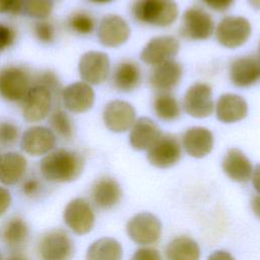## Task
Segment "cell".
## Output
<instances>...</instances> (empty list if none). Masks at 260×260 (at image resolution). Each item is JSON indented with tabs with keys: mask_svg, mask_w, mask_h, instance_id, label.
Wrapping results in <instances>:
<instances>
[{
	"mask_svg": "<svg viewBox=\"0 0 260 260\" xmlns=\"http://www.w3.org/2000/svg\"><path fill=\"white\" fill-rule=\"evenodd\" d=\"M42 185L37 178H27L21 184V191L27 197H35L41 191Z\"/></svg>",
	"mask_w": 260,
	"mask_h": 260,
	"instance_id": "f35d334b",
	"label": "cell"
},
{
	"mask_svg": "<svg viewBox=\"0 0 260 260\" xmlns=\"http://www.w3.org/2000/svg\"><path fill=\"white\" fill-rule=\"evenodd\" d=\"M167 260H199L200 248L191 238L186 236L172 240L166 248Z\"/></svg>",
	"mask_w": 260,
	"mask_h": 260,
	"instance_id": "4316f807",
	"label": "cell"
},
{
	"mask_svg": "<svg viewBox=\"0 0 260 260\" xmlns=\"http://www.w3.org/2000/svg\"><path fill=\"white\" fill-rule=\"evenodd\" d=\"M2 237L6 246L12 250H17L27 241L28 226L23 219L12 217L5 223Z\"/></svg>",
	"mask_w": 260,
	"mask_h": 260,
	"instance_id": "f1b7e54d",
	"label": "cell"
},
{
	"mask_svg": "<svg viewBox=\"0 0 260 260\" xmlns=\"http://www.w3.org/2000/svg\"><path fill=\"white\" fill-rule=\"evenodd\" d=\"M90 197L95 206L101 209H111L122 198L120 184L111 177L99 178L91 186Z\"/></svg>",
	"mask_w": 260,
	"mask_h": 260,
	"instance_id": "d6986e66",
	"label": "cell"
},
{
	"mask_svg": "<svg viewBox=\"0 0 260 260\" xmlns=\"http://www.w3.org/2000/svg\"><path fill=\"white\" fill-rule=\"evenodd\" d=\"M34 35L43 44H52L55 40V26L48 19H40L34 24Z\"/></svg>",
	"mask_w": 260,
	"mask_h": 260,
	"instance_id": "d590c367",
	"label": "cell"
},
{
	"mask_svg": "<svg viewBox=\"0 0 260 260\" xmlns=\"http://www.w3.org/2000/svg\"><path fill=\"white\" fill-rule=\"evenodd\" d=\"M131 13L139 23L165 27L174 23L179 9L175 0H135Z\"/></svg>",
	"mask_w": 260,
	"mask_h": 260,
	"instance_id": "7a4b0ae2",
	"label": "cell"
},
{
	"mask_svg": "<svg viewBox=\"0 0 260 260\" xmlns=\"http://www.w3.org/2000/svg\"><path fill=\"white\" fill-rule=\"evenodd\" d=\"M153 111L158 119L165 122L177 120L181 115V108L177 99L170 92H159L153 101Z\"/></svg>",
	"mask_w": 260,
	"mask_h": 260,
	"instance_id": "f546056e",
	"label": "cell"
},
{
	"mask_svg": "<svg viewBox=\"0 0 260 260\" xmlns=\"http://www.w3.org/2000/svg\"><path fill=\"white\" fill-rule=\"evenodd\" d=\"M73 253V242L63 230L46 232L39 240L38 254L41 260H70Z\"/></svg>",
	"mask_w": 260,
	"mask_h": 260,
	"instance_id": "277c9868",
	"label": "cell"
},
{
	"mask_svg": "<svg viewBox=\"0 0 260 260\" xmlns=\"http://www.w3.org/2000/svg\"><path fill=\"white\" fill-rule=\"evenodd\" d=\"M251 206L254 214L260 219V195H256L252 198Z\"/></svg>",
	"mask_w": 260,
	"mask_h": 260,
	"instance_id": "f6af8a7d",
	"label": "cell"
},
{
	"mask_svg": "<svg viewBox=\"0 0 260 260\" xmlns=\"http://www.w3.org/2000/svg\"><path fill=\"white\" fill-rule=\"evenodd\" d=\"M67 26L77 35H89L95 27V19L87 11L78 10L72 12L67 18Z\"/></svg>",
	"mask_w": 260,
	"mask_h": 260,
	"instance_id": "4dcf8cb0",
	"label": "cell"
},
{
	"mask_svg": "<svg viewBox=\"0 0 260 260\" xmlns=\"http://www.w3.org/2000/svg\"><path fill=\"white\" fill-rule=\"evenodd\" d=\"M121 244L113 238H101L94 241L86 251V260H122Z\"/></svg>",
	"mask_w": 260,
	"mask_h": 260,
	"instance_id": "83f0119b",
	"label": "cell"
},
{
	"mask_svg": "<svg viewBox=\"0 0 260 260\" xmlns=\"http://www.w3.org/2000/svg\"><path fill=\"white\" fill-rule=\"evenodd\" d=\"M180 48L179 41L172 36H160L151 39L140 53V59L148 65L156 66L172 60Z\"/></svg>",
	"mask_w": 260,
	"mask_h": 260,
	"instance_id": "4fadbf2b",
	"label": "cell"
},
{
	"mask_svg": "<svg viewBox=\"0 0 260 260\" xmlns=\"http://www.w3.org/2000/svg\"><path fill=\"white\" fill-rule=\"evenodd\" d=\"M15 41V31L9 25L0 22V55L9 49Z\"/></svg>",
	"mask_w": 260,
	"mask_h": 260,
	"instance_id": "8d00e7d4",
	"label": "cell"
},
{
	"mask_svg": "<svg viewBox=\"0 0 260 260\" xmlns=\"http://www.w3.org/2000/svg\"><path fill=\"white\" fill-rule=\"evenodd\" d=\"M213 29V19L205 10L199 7H190L184 12L180 34L185 39L206 40L211 37Z\"/></svg>",
	"mask_w": 260,
	"mask_h": 260,
	"instance_id": "ba28073f",
	"label": "cell"
},
{
	"mask_svg": "<svg viewBox=\"0 0 260 260\" xmlns=\"http://www.w3.org/2000/svg\"><path fill=\"white\" fill-rule=\"evenodd\" d=\"M202 2L212 10L222 12L228 10L234 4L235 0H202Z\"/></svg>",
	"mask_w": 260,
	"mask_h": 260,
	"instance_id": "60d3db41",
	"label": "cell"
},
{
	"mask_svg": "<svg viewBox=\"0 0 260 260\" xmlns=\"http://www.w3.org/2000/svg\"><path fill=\"white\" fill-rule=\"evenodd\" d=\"M130 129L129 141L131 146L136 150H147L161 135V131L156 123L147 117H141L135 120Z\"/></svg>",
	"mask_w": 260,
	"mask_h": 260,
	"instance_id": "7402d4cb",
	"label": "cell"
},
{
	"mask_svg": "<svg viewBox=\"0 0 260 260\" xmlns=\"http://www.w3.org/2000/svg\"><path fill=\"white\" fill-rule=\"evenodd\" d=\"M23 0H0V14H18L22 11Z\"/></svg>",
	"mask_w": 260,
	"mask_h": 260,
	"instance_id": "ab89813d",
	"label": "cell"
},
{
	"mask_svg": "<svg viewBox=\"0 0 260 260\" xmlns=\"http://www.w3.org/2000/svg\"><path fill=\"white\" fill-rule=\"evenodd\" d=\"M181 155L182 148L179 139L171 133H161L146 152L150 165L159 169L173 167L180 160Z\"/></svg>",
	"mask_w": 260,
	"mask_h": 260,
	"instance_id": "8992f818",
	"label": "cell"
},
{
	"mask_svg": "<svg viewBox=\"0 0 260 260\" xmlns=\"http://www.w3.org/2000/svg\"><path fill=\"white\" fill-rule=\"evenodd\" d=\"M25 157L14 151L0 155V182L4 185H14L24 176L26 171Z\"/></svg>",
	"mask_w": 260,
	"mask_h": 260,
	"instance_id": "484cf974",
	"label": "cell"
},
{
	"mask_svg": "<svg viewBox=\"0 0 260 260\" xmlns=\"http://www.w3.org/2000/svg\"><path fill=\"white\" fill-rule=\"evenodd\" d=\"M53 103L51 92L40 85L29 88L22 101V116L26 122L37 123L44 120L50 113Z\"/></svg>",
	"mask_w": 260,
	"mask_h": 260,
	"instance_id": "7c38bea8",
	"label": "cell"
},
{
	"mask_svg": "<svg viewBox=\"0 0 260 260\" xmlns=\"http://www.w3.org/2000/svg\"><path fill=\"white\" fill-rule=\"evenodd\" d=\"M63 219L66 225L76 235L89 233L95 220L91 205L84 198H74L65 207Z\"/></svg>",
	"mask_w": 260,
	"mask_h": 260,
	"instance_id": "9c48e42d",
	"label": "cell"
},
{
	"mask_svg": "<svg viewBox=\"0 0 260 260\" xmlns=\"http://www.w3.org/2000/svg\"><path fill=\"white\" fill-rule=\"evenodd\" d=\"M221 168L231 180L239 183L247 182L253 173L250 159L238 148H231L226 151L221 162Z\"/></svg>",
	"mask_w": 260,
	"mask_h": 260,
	"instance_id": "44dd1931",
	"label": "cell"
},
{
	"mask_svg": "<svg viewBox=\"0 0 260 260\" xmlns=\"http://www.w3.org/2000/svg\"><path fill=\"white\" fill-rule=\"evenodd\" d=\"M19 137V129L15 123L7 119H0V145L10 147Z\"/></svg>",
	"mask_w": 260,
	"mask_h": 260,
	"instance_id": "836d02e7",
	"label": "cell"
},
{
	"mask_svg": "<svg viewBox=\"0 0 260 260\" xmlns=\"http://www.w3.org/2000/svg\"><path fill=\"white\" fill-rule=\"evenodd\" d=\"M78 72L82 80L88 84H101L107 80L110 73L109 56L101 51L84 53L78 63Z\"/></svg>",
	"mask_w": 260,
	"mask_h": 260,
	"instance_id": "30bf717a",
	"label": "cell"
},
{
	"mask_svg": "<svg viewBox=\"0 0 260 260\" xmlns=\"http://www.w3.org/2000/svg\"><path fill=\"white\" fill-rule=\"evenodd\" d=\"M11 203V195L10 192L0 186V216L6 212Z\"/></svg>",
	"mask_w": 260,
	"mask_h": 260,
	"instance_id": "b9f144b4",
	"label": "cell"
},
{
	"mask_svg": "<svg viewBox=\"0 0 260 260\" xmlns=\"http://www.w3.org/2000/svg\"><path fill=\"white\" fill-rule=\"evenodd\" d=\"M53 0H23L22 12L35 19H47L53 10Z\"/></svg>",
	"mask_w": 260,
	"mask_h": 260,
	"instance_id": "d6a6232c",
	"label": "cell"
},
{
	"mask_svg": "<svg viewBox=\"0 0 260 260\" xmlns=\"http://www.w3.org/2000/svg\"><path fill=\"white\" fill-rule=\"evenodd\" d=\"M129 36L130 27L121 16L108 14L102 18L98 28V38L105 47H119L126 43Z\"/></svg>",
	"mask_w": 260,
	"mask_h": 260,
	"instance_id": "2e32d148",
	"label": "cell"
},
{
	"mask_svg": "<svg viewBox=\"0 0 260 260\" xmlns=\"http://www.w3.org/2000/svg\"><path fill=\"white\" fill-rule=\"evenodd\" d=\"M249 20L242 16H226L216 26L215 37L217 42L230 49L243 46L251 35Z\"/></svg>",
	"mask_w": 260,
	"mask_h": 260,
	"instance_id": "5b68a950",
	"label": "cell"
},
{
	"mask_svg": "<svg viewBox=\"0 0 260 260\" xmlns=\"http://www.w3.org/2000/svg\"><path fill=\"white\" fill-rule=\"evenodd\" d=\"M56 144V136L50 128L32 126L24 131L20 139V148L27 154L40 156L48 154Z\"/></svg>",
	"mask_w": 260,
	"mask_h": 260,
	"instance_id": "5bb4252c",
	"label": "cell"
},
{
	"mask_svg": "<svg viewBox=\"0 0 260 260\" xmlns=\"http://www.w3.org/2000/svg\"><path fill=\"white\" fill-rule=\"evenodd\" d=\"M141 81V71L139 65L132 60L119 62L112 74L113 86L124 92L134 90Z\"/></svg>",
	"mask_w": 260,
	"mask_h": 260,
	"instance_id": "d4e9b609",
	"label": "cell"
},
{
	"mask_svg": "<svg viewBox=\"0 0 260 260\" xmlns=\"http://www.w3.org/2000/svg\"><path fill=\"white\" fill-rule=\"evenodd\" d=\"M207 260H235V258L229 252L218 250L211 253Z\"/></svg>",
	"mask_w": 260,
	"mask_h": 260,
	"instance_id": "7bdbcfd3",
	"label": "cell"
},
{
	"mask_svg": "<svg viewBox=\"0 0 260 260\" xmlns=\"http://www.w3.org/2000/svg\"><path fill=\"white\" fill-rule=\"evenodd\" d=\"M183 106L185 112L191 117H208L214 109L211 87L202 82L192 84L185 92Z\"/></svg>",
	"mask_w": 260,
	"mask_h": 260,
	"instance_id": "8fae6325",
	"label": "cell"
},
{
	"mask_svg": "<svg viewBox=\"0 0 260 260\" xmlns=\"http://www.w3.org/2000/svg\"><path fill=\"white\" fill-rule=\"evenodd\" d=\"M0 260H2V255H1V252H0Z\"/></svg>",
	"mask_w": 260,
	"mask_h": 260,
	"instance_id": "681fc988",
	"label": "cell"
},
{
	"mask_svg": "<svg viewBox=\"0 0 260 260\" xmlns=\"http://www.w3.org/2000/svg\"><path fill=\"white\" fill-rule=\"evenodd\" d=\"M31 78L28 71L18 65L0 68V98L10 103L22 102L28 92Z\"/></svg>",
	"mask_w": 260,
	"mask_h": 260,
	"instance_id": "3957f363",
	"label": "cell"
},
{
	"mask_svg": "<svg viewBox=\"0 0 260 260\" xmlns=\"http://www.w3.org/2000/svg\"><path fill=\"white\" fill-rule=\"evenodd\" d=\"M49 125L52 132L63 139H70L73 136V123L70 117L62 110H55L50 118Z\"/></svg>",
	"mask_w": 260,
	"mask_h": 260,
	"instance_id": "1f68e13d",
	"label": "cell"
},
{
	"mask_svg": "<svg viewBox=\"0 0 260 260\" xmlns=\"http://www.w3.org/2000/svg\"><path fill=\"white\" fill-rule=\"evenodd\" d=\"M7 260H27V259L24 256L20 255V254H15V255L10 256Z\"/></svg>",
	"mask_w": 260,
	"mask_h": 260,
	"instance_id": "7dc6e473",
	"label": "cell"
},
{
	"mask_svg": "<svg viewBox=\"0 0 260 260\" xmlns=\"http://www.w3.org/2000/svg\"><path fill=\"white\" fill-rule=\"evenodd\" d=\"M251 177H252V184L254 189L260 194V164L256 166Z\"/></svg>",
	"mask_w": 260,
	"mask_h": 260,
	"instance_id": "ee69618b",
	"label": "cell"
},
{
	"mask_svg": "<svg viewBox=\"0 0 260 260\" xmlns=\"http://www.w3.org/2000/svg\"><path fill=\"white\" fill-rule=\"evenodd\" d=\"M89 1H91L93 3H98V4H106V3H110L114 0H89Z\"/></svg>",
	"mask_w": 260,
	"mask_h": 260,
	"instance_id": "c3c4849f",
	"label": "cell"
},
{
	"mask_svg": "<svg viewBox=\"0 0 260 260\" xmlns=\"http://www.w3.org/2000/svg\"><path fill=\"white\" fill-rule=\"evenodd\" d=\"M83 168V156L75 150L65 148L50 151L40 162V171L43 177L55 183H65L76 180L82 173Z\"/></svg>",
	"mask_w": 260,
	"mask_h": 260,
	"instance_id": "6da1fadb",
	"label": "cell"
},
{
	"mask_svg": "<svg viewBox=\"0 0 260 260\" xmlns=\"http://www.w3.org/2000/svg\"><path fill=\"white\" fill-rule=\"evenodd\" d=\"M230 79L238 87H249L260 80V59L254 55L234 60L229 70Z\"/></svg>",
	"mask_w": 260,
	"mask_h": 260,
	"instance_id": "ac0fdd59",
	"label": "cell"
},
{
	"mask_svg": "<svg viewBox=\"0 0 260 260\" xmlns=\"http://www.w3.org/2000/svg\"><path fill=\"white\" fill-rule=\"evenodd\" d=\"M35 85H40V86L47 88L51 92L53 99L56 98L57 95H61V93H62L61 83H60L57 75L53 71H50V70L41 72L36 78Z\"/></svg>",
	"mask_w": 260,
	"mask_h": 260,
	"instance_id": "e575fe53",
	"label": "cell"
},
{
	"mask_svg": "<svg viewBox=\"0 0 260 260\" xmlns=\"http://www.w3.org/2000/svg\"><path fill=\"white\" fill-rule=\"evenodd\" d=\"M258 57H259V59H260V51H259V56H258Z\"/></svg>",
	"mask_w": 260,
	"mask_h": 260,
	"instance_id": "f907efd6",
	"label": "cell"
},
{
	"mask_svg": "<svg viewBox=\"0 0 260 260\" xmlns=\"http://www.w3.org/2000/svg\"><path fill=\"white\" fill-rule=\"evenodd\" d=\"M182 66L175 60H169L156 65L150 73L149 82L159 92H169L175 88L182 77Z\"/></svg>",
	"mask_w": 260,
	"mask_h": 260,
	"instance_id": "ffe728a7",
	"label": "cell"
},
{
	"mask_svg": "<svg viewBox=\"0 0 260 260\" xmlns=\"http://www.w3.org/2000/svg\"><path fill=\"white\" fill-rule=\"evenodd\" d=\"M0 155H1V154H0Z\"/></svg>",
	"mask_w": 260,
	"mask_h": 260,
	"instance_id": "816d5d0a",
	"label": "cell"
},
{
	"mask_svg": "<svg viewBox=\"0 0 260 260\" xmlns=\"http://www.w3.org/2000/svg\"><path fill=\"white\" fill-rule=\"evenodd\" d=\"M248 2L254 9L260 10V0H248Z\"/></svg>",
	"mask_w": 260,
	"mask_h": 260,
	"instance_id": "bcb514c9",
	"label": "cell"
},
{
	"mask_svg": "<svg viewBox=\"0 0 260 260\" xmlns=\"http://www.w3.org/2000/svg\"><path fill=\"white\" fill-rule=\"evenodd\" d=\"M128 237L138 245L155 243L161 234L159 219L149 212H140L129 219L126 225Z\"/></svg>",
	"mask_w": 260,
	"mask_h": 260,
	"instance_id": "52a82bcc",
	"label": "cell"
},
{
	"mask_svg": "<svg viewBox=\"0 0 260 260\" xmlns=\"http://www.w3.org/2000/svg\"><path fill=\"white\" fill-rule=\"evenodd\" d=\"M65 108L76 114L85 113L91 109L94 103V91L84 81H76L68 84L61 93Z\"/></svg>",
	"mask_w": 260,
	"mask_h": 260,
	"instance_id": "e0dca14e",
	"label": "cell"
},
{
	"mask_svg": "<svg viewBox=\"0 0 260 260\" xmlns=\"http://www.w3.org/2000/svg\"><path fill=\"white\" fill-rule=\"evenodd\" d=\"M183 145L189 155L201 158L212 150L213 135L204 127H192L184 133Z\"/></svg>",
	"mask_w": 260,
	"mask_h": 260,
	"instance_id": "cb8c5ba5",
	"label": "cell"
},
{
	"mask_svg": "<svg viewBox=\"0 0 260 260\" xmlns=\"http://www.w3.org/2000/svg\"><path fill=\"white\" fill-rule=\"evenodd\" d=\"M135 109L128 102L115 100L107 104L103 120L108 129L113 132H125L132 127L136 120Z\"/></svg>",
	"mask_w": 260,
	"mask_h": 260,
	"instance_id": "9a60e30c",
	"label": "cell"
},
{
	"mask_svg": "<svg viewBox=\"0 0 260 260\" xmlns=\"http://www.w3.org/2000/svg\"><path fill=\"white\" fill-rule=\"evenodd\" d=\"M216 118L222 123H235L243 120L248 114V105L244 98L234 93L219 96L215 107Z\"/></svg>",
	"mask_w": 260,
	"mask_h": 260,
	"instance_id": "603a6c76",
	"label": "cell"
},
{
	"mask_svg": "<svg viewBox=\"0 0 260 260\" xmlns=\"http://www.w3.org/2000/svg\"><path fill=\"white\" fill-rule=\"evenodd\" d=\"M130 260H161V257L156 249L144 247L137 249Z\"/></svg>",
	"mask_w": 260,
	"mask_h": 260,
	"instance_id": "74e56055",
	"label": "cell"
}]
</instances>
